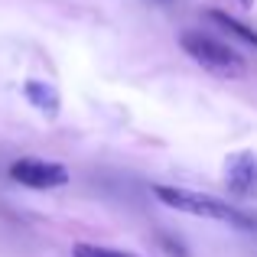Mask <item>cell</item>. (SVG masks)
I'll list each match as a JSON object with an SVG mask.
<instances>
[{
    "mask_svg": "<svg viewBox=\"0 0 257 257\" xmlns=\"http://www.w3.org/2000/svg\"><path fill=\"white\" fill-rule=\"evenodd\" d=\"M225 186L238 199H257V153L238 150L225 160Z\"/></svg>",
    "mask_w": 257,
    "mask_h": 257,
    "instance_id": "4",
    "label": "cell"
},
{
    "mask_svg": "<svg viewBox=\"0 0 257 257\" xmlns=\"http://www.w3.org/2000/svg\"><path fill=\"white\" fill-rule=\"evenodd\" d=\"M153 4H166V0H153Z\"/></svg>",
    "mask_w": 257,
    "mask_h": 257,
    "instance_id": "9",
    "label": "cell"
},
{
    "mask_svg": "<svg viewBox=\"0 0 257 257\" xmlns=\"http://www.w3.org/2000/svg\"><path fill=\"white\" fill-rule=\"evenodd\" d=\"M72 254H75V257H137V254L114 251V247H98V244H75Z\"/></svg>",
    "mask_w": 257,
    "mask_h": 257,
    "instance_id": "7",
    "label": "cell"
},
{
    "mask_svg": "<svg viewBox=\"0 0 257 257\" xmlns=\"http://www.w3.org/2000/svg\"><path fill=\"white\" fill-rule=\"evenodd\" d=\"M208 20H212L215 26H221V30H228L231 36L244 39L247 46H254V49H257V30H251L247 23H241V20L228 17V13H221V10H208Z\"/></svg>",
    "mask_w": 257,
    "mask_h": 257,
    "instance_id": "6",
    "label": "cell"
},
{
    "mask_svg": "<svg viewBox=\"0 0 257 257\" xmlns=\"http://www.w3.org/2000/svg\"><path fill=\"white\" fill-rule=\"evenodd\" d=\"M26 98H30L43 114H49V117H56V114H59V94H56V88H52V85H46V82H26Z\"/></svg>",
    "mask_w": 257,
    "mask_h": 257,
    "instance_id": "5",
    "label": "cell"
},
{
    "mask_svg": "<svg viewBox=\"0 0 257 257\" xmlns=\"http://www.w3.org/2000/svg\"><path fill=\"white\" fill-rule=\"evenodd\" d=\"M179 46L186 49V56H192L195 62L202 65V69L215 72V75H221V78L244 75V62H241V56L231 49V46H225V43H218L215 36H208V33L189 30V33L179 36Z\"/></svg>",
    "mask_w": 257,
    "mask_h": 257,
    "instance_id": "2",
    "label": "cell"
},
{
    "mask_svg": "<svg viewBox=\"0 0 257 257\" xmlns=\"http://www.w3.org/2000/svg\"><path fill=\"white\" fill-rule=\"evenodd\" d=\"M10 179L26 189H59L69 182V170L59 163H46V160L23 157L10 166Z\"/></svg>",
    "mask_w": 257,
    "mask_h": 257,
    "instance_id": "3",
    "label": "cell"
},
{
    "mask_svg": "<svg viewBox=\"0 0 257 257\" xmlns=\"http://www.w3.org/2000/svg\"><path fill=\"white\" fill-rule=\"evenodd\" d=\"M238 4L244 7V10H251V7H254V0H238Z\"/></svg>",
    "mask_w": 257,
    "mask_h": 257,
    "instance_id": "8",
    "label": "cell"
},
{
    "mask_svg": "<svg viewBox=\"0 0 257 257\" xmlns=\"http://www.w3.org/2000/svg\"><path fill=\"white\" fill-rule=\"evenodd\" d=\"M153 195H157L163 205L176 208V212H186V215H195V218H215V221H225V225H238V228H257L244 212L231 208L228 202L212 199V195H202V192H192V189L153 186Z\"/></svg>",
    "mask_w": 257,
    "mask_h": 257,
    "instance_id": "1",
    "label": "cell"
}]
</instances>
